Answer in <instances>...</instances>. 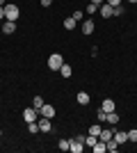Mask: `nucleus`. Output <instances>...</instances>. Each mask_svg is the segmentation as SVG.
I'll return each instance as SVG.
<instances>
[{
  "label": "nucleus",
  "instance_id": "9",
  "mask_svg": "<svg viewBox=\"0 0 137 153\" xmlns=\"http://www.w3.org/2000/svg\"><path fill=\"white\" fill-rule=\"evenodd\" d=\"M16 32V21H5L2 23V34H14Z\"/></svg>",
  "mask_w": 137,
  "mask_h": 153
},
{
  "label": "nucleus",
  "instance_id": "22",
  "mask_svg": "<svg viewBox=\"0 0 137 153\" xmlns=\"http://www.w3.org/2000/svg\"><path fill=\"white\" fill-rule=\"evenodd\" d=\"M69 146H71V144H69V140H59V142H57V149H59V151H69Z\"/></svg>",
  "mask_w": 137,
  "mask_h": 153
},
{
  "label": "nucleus",
  "instance_id": "7",
  "mask_svg": "<svg viewBox=\"0 0 137 153\" xmlns=\"http://www.w3.org/2000/svg\"><path fill=\"white\" fill-rule=\"evenodd\" d=\"M98 9H101V16H103V19H110V16H114V7L107 5V2H103Z\"/></svg>",
  "mask_w": 137,
  "mask_h": 153
},
{
  "label": "nucleus",
  "instance_id": "21",
  "mask_svg": "<svg viewBox=\"0 0 137 153\" xmlns=\"http://www.w3.org/2000/svg\"><path fill=\"white\" fill-rule=\"evenodd\" d=\"M96 142H98V137H96V135H87V137H85V144H87V146H94Z\"/></svg>",
  "mask_w": 137,
  "mask_h": 153
},
{
  "label": "nucleus",
  "instance_id": "29",
  "mask_svg": "<svg viewBox=\"0 0 137 153\" xmlns=\"http://www.w3.org/2000/svg\"><path fill=\"white\" fill-rule=\"evenodd\" d=\"M121 14H124V7H121V5L114 7V16H121Z\"/></svg>",
  "mask_w": 137,
  "mask_h": 153
},
{
  "label": "nucleus",
  "instance_id": "17",
  "mask_svg": "<svg viewBox=\"0 0 137 153\" xmlns=\"http://www.w3.org/2000/svg\"><path fill=\"white\" fill-rule=\"evenodd\" d=\"M105 151H107V146H105V142H101V140H98L96 144H94V153H105Z\"/></svg>",
  "mask_w": 137,
  "mask_h": 153
},
{
  "label": "nucleus",
  "instance_id": "12",
  "mask_svg": "<svg viewBox=\"0 0 137 153\" xmlns=\"http://www.w3.org/2000/svg\"><path fill=\"white\" fill-rule=\"evenodd\" d=\"M76 101H78L80 105H89V94H87V91H78Z\"/></svg>",
  "mask_w": 137,
  "mask_h": 153
},
{
  "label": "nucleus",
  "instance_id": "23",
  "mask_svg": "<svg viewBox=\"0 0 137 153\" xmlns=\"http://www.w3.org/2000/svg\"><path fill=\"white\" fill-rule=\"evenodd\" d=\"M128 142H137V128L128 130Z\"/></svg>",
  "mask_w": 137,
  "mask_h": 153
},
{
  "label": "nucleus",
  "instance_id": "30",
  "mask_svg": "<svg viewBox=\"0 0 137 153\" xmlns=\"http://www.w3.org/2000/svg\"><path fill=\"white\" fill-rule=\"evenodd\" d=\"M39 2H41V7H50L53 5V0H39Z\"/></svg>",
  "mask_w": 137,
  "mask_h": 153
},
{
  "label": "nucleus",
  "instance_id": "31",
  "mask_svg": "<svg viewBox=\"0 0 137 153\" xmlns=\"http://www.w3.org/2000/svg\"><path fill=\"white\" fill-rule=\"evenodd\" d=\"M0 21H5V7H0Z\"/></svg>",
  "mask_w": 137,
  "mask_h": 153
},
{
  "label": "nucleus",
  "instance_id": "4",
  "mask_svg": "<svg viewBox=\"0 0 137 153\" xmlns=\"http://www.w3.org/2000/svg\"><path fill=\"white\" fill-rule=\"evenodd\" d=\"M37 119H39V110L34 108H27V110H23V121L25 123H30V121H37Z\"/></svg>",
  "mask_w": 137,
  "mask_h": 153
},
{
  "label": "nucleus",
  "instance_id": "13",
  "mask_svg": "<svg viewBox=\"0 0 137 153\" xmlns=\"http://www.w3.org/2000/svg\"><path fill=\"white\" fill-rule=\"evenodd\" d=\"M114 108H117V105H114V101H112V98H105L103 105H101V110H105V112H114Z\"/></svg>",
  "mask_w": 137,
  "mask_h": 153
},
{
  "label": "nucleus",
  "instance_id": "5",
  "mask_svg": "<svg viewBox=\"0 0 137 153\" xmlns=\"http://www.w3.org/2000/svg\"><path fill=\"white\" fill-rule=\"evenodd\" d=\"M39 114L46 117V119H53V117H55V108H53V105H48V103H44V105L39 108Z\"/></svg>",
  "mask_w": 137,
  "mask_h": 153
},
{
  "label": "nucleus",
  "instance_id": "19",
  "mask_svg": "<svg viewBox=\"0 0 137 153\" xmlns=\"http://www.w3.org/2000/svg\"><path fill=\"white\" fill-rule=\"evenodd\" d=\"M101 130H103V126H101V123H94V126L89 128V133H87V135H96V137H98V135H101Z\"/></svg>",
  "mask_w": 137,
  "mask_h": 153
},
{
  "label": "nucleus",
  "instance_id": "18",
  "mask_svg": "<svg viewBox=\"0 0 137 153\" xmlns=\"http://www.w3.org/2000/svg\"><path fill=\"white\" fill-rule=\"evenodd\" d=\"M76 25H78V21H76V19H64V27H66V30H76Z\"/></svg>",
  "mask_w": 137,
  "mask_h": 153
},
{
  "label": "nucleus",
  "instance_id": "26",
  "mask_svg": "<svg viewBox=\"0 0 137 153\" xmlns=\"http://www.w3.org/2000/svg\"><path fill=\"white\" fill-rule=\"evenodd\" d=\"M82 16H85V14L80 12V9H76V12L71 14V19H76V21H82Z\"/></svg>",
  "mask_w": 137,
  "mask_h": 153
},
{
  "label": "nucleus",
  "instance_id": "28",
  "mask_svg": "<svg viewBox=\"0 0 137 153\" xmlns=\"http://www.w3.org/2000/svg\"><path fill=\"white\" fill-rule=\"evenodd\" d=\"M105 2H107V5H112V7H119V5H121V0H105Z\"/></svg>",
  "mask_w": 137,
  "mask_h": 153
},
{
  "label": "nucleus",
  "instance_id": "10",
  "mask_svg": "<svg viewBox=\"0 0 137 153\" xmlns=\"http://www.w3.org/2000/svg\"><path fill=\"white\" fill-rule=\"evenodd\" d=\"M94 27H96V25H94V21L87 19L85 23H82V34H91V32H94Z\"/></svg>",
  "mask_w": 137,
  "mask_h": 153
},
{
  "label": "nucleus",
  "instance_id": "2",
  "mask_svg": "<svg viewBox=\"0 0 137 153\" xmlns=\"http://www.w3.org/2000/svg\"><path fill=\"white\" fill-rule=\"evenodd\" d=\"M62 64H64V57H62L59 53H53L50 57H48V69H50V71H59Z\"/></svg>",
  "mask_w": 137,
  "mask_h": 153
},
{
  "label": "nucleus",
  "instance_id": "34",
  "mask_svg": "<svg viewBox=\"0 0 137 153\" xmlns=\"http://www.w3.org/2000/svg\"><path fill=\"white\" fill-rule=\"evenodd\" d=\"M128 2H133V5H137V0H128Z\"/></svg>",
  "mask_w": 137,
  "mask_h": 153
},
{
  "label": "nucleus",
  "instance_id": "3",
  "mask_svg": "<svg viewBox=\"0 0 137 153\" xmlns=\"http://www.w3.org/2000/svg\"><path fill=\"white\" fill-rule=\"evenodd\" d=\"M53 119H46V117L39 114V119H37V123H39V133H55V128H53Z\"/></svg>",
  "mask_w": 137,
  "mask_h": 153
},
{
  "label": "nucleus",
  "instance_id": "20",
  "mask_svg": "<svg viewBox=\"0 0 137 153\" xmlns=\"http://www.w3.org/2000/svg\"><path fill=\"white\" fill-rule=\"evenodd\" d=\"M27 130H30L32 135H37V133H39V123H37V121H30V123H27Z\"/></svg>",
  "mask_w": 137,
  "mask_h": 153
},
{
  "label": "nucleus",
  "instance_id": "14",
  "mask_svg": "<svg viewBox=\"0 0 137 153\" xmlns=\"http://www.w3.org/2000/svg\"><path fill=\"white\" fill-rule=\"evenodd\" d=\"M105 121L110 123V126H117V123H119V114H117V112H107V117H105Z\"/></svg>",
  "mask_w": 137,
  "mask_h": 153
},
{
  "label": "nucleus",
  "instance_id": "24",
  "mask_svg": "<svg viewBox=\"0 0 137 153\" xmlns=\"http://www.w3.org/2000/svg\"><path fill=\"white\" fill-rule=\"evenodd\" d=\"M32 105H34V108H37V110H39L41 105H44V98H41V96H34V101H32Z\"/></svg>",
  "mask_w": 137,
  "mask_h": 153
},
{
  "label": "nucleus",
  "instance_id": "1",
  "mask_svg": "<svg viewBox=\"0 0 137 153\" xmlns=\"http://www.w3.org/2000/svg\"><path fill=\"white\" fill-rule=\"evenodd\" d=\"M19 7H16V5H14V2H7V5H5V21H16V19H19Z\"/></svg>",
  "mask_w": 137,
  "mask_h": 153
},
{
  "label": "nucleus",
  "instance_id": "16",
  "mask_svg": "<svg viewBox=\"0 0 137 153\" xmlns=\"http://www.w3.org/2000/svg\"><path fill=\"white\" fill-rule=\"evenodd\" d=\"M105 146H107V151H112V153H114V151H119V144H117V140H114V137L105 142Z\"/></svg>",
  "mask_w": 137,
  "mask_h": 153
},
{
  "label": "nucleus",
  "instance_id": "11",
  "mask_svg": "<svg viewBox=\"0 0 137 153\" xmlns=\"http://www.w3.org/2000/svg\"><path fill=\"white\" fill-rule=\"evenodd\" d=\"M112 133H114L112 128H103V130H101V135H98V140H101V142H107V140H112Z\"/></svg>",
  "mask_w": 137,
  "mask_h": 153
},
{
  "label": "nucleus",
  "instance_id": "15",
  "mask_svg": "<svg viewBox=\"0 0 137 153\" xmlns=\"http://www.w3.org/2000/svg\"><path fill=\"white\" fill-rule=\"evenodd\" d=\"M71 66H69V64H62V66H59V76H64V78H71Z\"/></svg>",
  "mask_w": 137,
  "mask_h": 153
},
{
  "label": "nucleus",
  "instance_id": "32",
  "mask_svg": "<svg viewBox=\"0 0 137 153\" xmlns=\"http://www.w3.org/2000/svg\"><path fill=\"white\" fill-rule=\"evenodd\" d=\"M91 2H94V5H98V7H101V5H103V2H105V0H91Z\"/></svg>",
  "mask_w": 137,
  "mask_h": 153
},
{
  "label": "nucleus",
  "instance_id": "8",
  "mask_svg": "<svg viewBox=\"0 0 137 153\" xmlns=\"http://www.w3.org/2000/svg\"><path fill=\"white\" fill-rule=\"evenodd\" d=\"M112 137L117 140V144H119V146L128 142V133H124V130H114V133H112Z\"/></svg>",
  "mask_w": 137,
  "mask_h": 153
},
{
  "label": "nucleus",
  "instance_id": "33",
  "mask_svg": "<svg viewBox=\"0 0 137 153\" xmlns=\"http://www.w3.org/2000/svg\"><path fill=\"white\" fill-rule=\"evenodd\" d=\"M7 5V0H0V7H5Z\"/></svg>",
  "mask_w": 137,
  "mask_h": 153
},
{
  "label": "nucleus",
  "instance_id": "25",
  "mask_svg": "<svg viewBox=\"0 0 137 153\" xmlns=\"http://www.w3.org/2000/svg\"><path fill=\"white\" fill-rule=\"evenodd\" d=\"M96 12H98V5L89 2V5H87V14H96Z\"/></svg>",
  "mask_w": 137,
  "mask_h": 153
},
{
  "label": "nucleus",
  "instance_id": "6",
  "mask_svg": "<svg viewBox=\"0 0 137 153\" xmlns=\"http://www.w3.org/2000/svg\"><path fill=\"white\" fill-rule=\"evenodd\" d=\"M69 144H71V146H69V151H71V153H82V149H85V144H82L80 140H76V137L69 140Z\"/></svg>",
  "mask_w": 137,
  "mask_h": 153
},
{
  "label": "nucleus",
  "instance_id": "27",
  "mask_svg": "<svg viewBox=\"0 0 137 153\" xmlns=\"http://www.w3.org/2000/svg\"><path fill=\"white\" fill-rule=\"evenodd\" d=\"M98 121H105V117H107V112H105V110H98Z\"/></svg>",
  "mask_w": 137,
  "mask_h": 153
}]
</instances>
